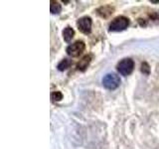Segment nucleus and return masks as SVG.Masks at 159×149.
Masks as SVG:
<instances>
[{
    "label": "nucleus",
    "instance_id": "0eeeda50",
    "mask_svg": "<svg viewBox=\"0 0 159 149\" xmlns=\"http://www.w3.org/2000/svg\"><path fill=\"white\" fill-rule=\"evenodd\" d=\"M98 14L102 18H108L113 13V8L111 6H102L97 10Z\"/></svg>",
    "mask_w": 159,
    "mask_h": 149
},
{
    "label": "nucleus",
    "instance_id": "39448f33",
    "mask_svg": "<svg viewBox=\"0 0 159 149\" xmlns=\"http://www.w3.org/2000/svg\"><path fill=\"white\" fill-rule=\"evenodd\" d=\"M92 24H93L92 18L88 17V16H84V17H82L78 20L77 26L82 33L89 34L92 31Z\"/></svg>",
    "mask_w": 159,
    "mask_h": 149
},
{
    "label": "nucleus",
    "instance_id": "ddd939ff",
    "mask_svg": "<svg viewBox=\"0 0 159 149\" xmlns=\"http://www.w3.org/2000/svg\"><path fill=\"white\" fill-rule=\"evenodd\" d=\"M150 2H152V3H159V0H150Z\"/></svg>",
    "mask_w": 159,
    "mask_h": 149
},
{
    "label": "nucleus",
    "instance_id": "6e6552de",
    "mask_svg": "<svg viewBox=\"0 0 159 149\" xmlns=\"http://www.w3.org/2000/svg\"><path fill=\"white\" fill-rule=\"evenodd\" d=\"M75 36V30L70 27V26H67L63 30V38L66 42H70L71 40L74 38Z\"/></svg>",
    "mask_w": 159,
    "mask_h": 149
},
{
    "label": "nucleus",
    "instance_id": "9b49d317",
    "mask_svg": "<svg viewBox=\"0 0 159 149\" xmlns=\"http://www.w3.org/2000/svg\"><path fill=\"white\" fill-rule=\"evenodd\" d=\"M140 71H141V73H143L144 74H146V76H148V74H150V67H149V65H148L146 62H143V63L141 64Z\"/></svg>",
    "mask_w": 159,
    "mask_h": 149
},
{
    "label": "nucleus",
    "instance_id": "f8f14e48",
    "mask_svg": "<svg viewBox=\"0 0 159 149\" xmlns=\"http://www.w3.org/2000/svg\"><path fill=\"white\" fill-rule=\"evenodd\" d=\"M51 98L53 102H60L63 98V94L61 92H54L51 93Z\"/></svg>",
    "mask_w": 159,
    "mask_h": 149
},
{
    "label": "nucleus",
    "instance_id": "20e7f679",
    "mask_svg": "<svg viewBox=\"0 0 159 149\" xmlns=\"http://www.w3.org/2000/svg\"><path fill=\"white\" fill-rule=\"evenodd\" d=\"M86 49V44L83 41H77L73 44H71L67 48V54L71 57H79L80 55H82V53Z\"/></svg>",
    "mask_w": 159,
    "mask_h": 149
},
{
    "label": "nucleus",
    "instance_id": "f03ea898",
    "mask_svg": "<svg viewBox=\"0 0 159 149\" xmlns=\"http://www.w3.org/2000/svg\"><path fill=\"white\" fill-rule=\"evenodd\" d=\"M102 84L107 89L113 91V89H116L119 87V84H120V79L114 73L107 74L102 79Z\"/></svg>",
    "mask_w": 159,
    "mask_h": 149
},
{
    "label": "nucleus",
    "instance_id": "f257e3e1",
    "mask_svg": "<svg viewBox=\"0 0 159 149\" xmlns=\"http://www.w3.org/2000/svg\"><path fill=\"white\" fill-rule=\"evenodd\" d=\"M129 19L125 16H118L114 18L112 21L109 24L108 30L111 32H120L125 30L129 26Z\"/></svg>",
    "mask_w": 159,
    "mask_h": 149
},
{
    "label": "nucleus",
    "instance_id": "1a4fd4ad",
    "mask_svg": "<svg viewBox=\"0 0 159 149\" xmlns=\"http://www.w3.org/2000/svg\"><path fill=\"white\" fill-rule=\"evenodd\" d=\"M71 65H72V61H71V60H69V59H64V60H62V61L58 64L57 68H58L59 71L63 72V71H66V70H67L68 68L71 67Z\"/></svg>",
    "mask_w": 159,
    "mask_h": 149
},
{
    "label": "nucleus",
    "instance_id": "7ed1b4c3",
    "mask_svg": "<svg viewBox=\"0 0 159 149\" xmlns=\"http://www.w3.org/2000/svg\"><path fill=\"white\" fill-rule=\"evenodd\" d=\"M116 69L118 73L122 76H129L134 69V62L130 58L122 59L120 62L117 64Z\"/></svg>",
    "mask_w": 159,
    "mask_h": 149
},
{
    "label": "nucleus",
    "instance_id": "423d86ee",
    "mask_svg": "<svg viewBox=\"0 0 159 149\" xmlns=\"http://www.w3.org/2000/svg\"><path fill=\"white\" fill-rule=\"evenodd\" d=\"M91 61H92V55H87V56L83 57V59L80 60V62L78 63L77 69L79 70V71L84 72V70L88 68V66L89 65V63H91Z\"/></svg>",
    "mask_w": 159,
    "mask_h": 149
},
{
    "label": "nucleus",
    "instance_id": "9d476101",
    "mask_svg": "<svg viewBox=\"0 0 159 149\" xmlns=\"http://www.w3.org/2000/svg\"><path fill=\"white\" fill-rule=\"evenodd\" d=\"M62 10V6L58 1H51L50 2V11L52 14H59Z\"/></svg>",
    "mask_w": 159,
    "mask_h": 149
}]
</instances>
